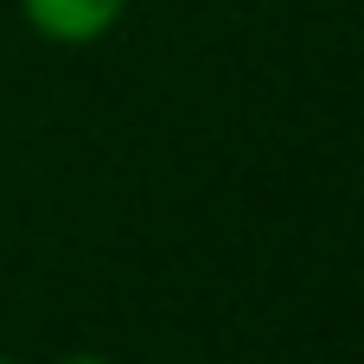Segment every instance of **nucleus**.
Instances as JSON below:
<instances>
[{"label": "nucleus", "instance_id": "1", "mask_svg": "<svg viewBox=\"0 0 364 364\" xmlns=\"http://www.w3.org/2000/svg\"><path fill=\"white\" fill-rule=\"evenodd\" d=\"M19 13L51 45H96L102 32L122 26L128 0H19Z\"/></svg>", "mask_w": 364, "mask_h": 364}]
</instances>
